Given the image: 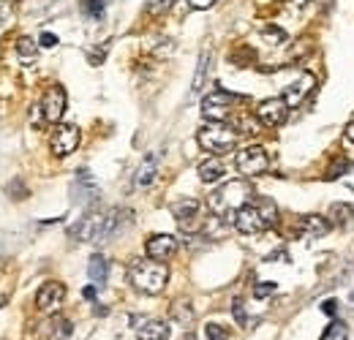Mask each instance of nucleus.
I'll return each instance as SVG.
<instances>
[{
  "label": "nucleus",
  "mask_w": 354,
  "mask_h": 340,
  "mask_svg": "<svg viewBox=\"0 0 354 340\" xmlns=\"http://www.w3.org/2000/svg\"><path fill=\"white\" fill-rule=\"evenodd\" d=\"M232 104H234V95L216 90L202 101V117H207L210 123H223L229 117V112H232Z\"/></svg>",
  "instance_id": "nucleus-8"
},
{
  "label": "nucleus",
  "mask_w": 354,
  "mask_h": 340,
  "mask_svg": "<svg viewBox=\"0 0 354 340\" xmlns=\"http://www.w3.org/2000/svg\"><path fill=\"white\" fill-rule=\"evenodd\" d=\"M275 292V283H259L257 289H254V297H267V294H272Z\"/></svg>",
  "instance_id": "nucleus-29"
},
{
  "label": "nucleus",
  "mask_w": 354,
  "mask_h": 340,
  "mask_svg": "<svg viewBox=\"0 0 354 340\" xmlns=\"http://www.w3.org/2000/svg\"><path fill=\"white\" fill-rule=\"evenodd\" d=\"M324 313H335V302H333V299L324 302Z\"/></svg>",
  "instance_id": "nucleus-34"
},
{
  "label": "nucleus",
  "mask_w": 354,
  "mask_h": 340,
  "mask_svg": "<svg viewBox=\"0 0 354 340\" xmlns=\"http://www.w3.org/2000/svg\"><path fill=\"white\" fill-rule=\"evenodd\" d=\"M352 218H354V210L349 205H333L330 207V223L333 226H349Z\"/></svg>",
  "instance_id": "nucleus-22"
},
{
  "label": "nucleus",
  "mask_w": 354,
  "mask_h": 340,
  "mask_svg": "<svg viewBox=\"0 0 354 340\" xmlns=\"http://www.w3.org/2000/svg\"><path fill=\"white\" fill-rule=\"evenodd\" d=\"M295 3H297V6H306V3H308V0H295Z\"/></svg>",
  "instance_id": "nucleus-37"
},
{
  "label": "nucleus",
  "mask_w": 354,
  "mask_h": 340,
  "mask_svg": "<svg viewBox=\"0 0 354 340\" xmlns=\"http://www.w3.org/2000/svg\"><path fill=\"white\" fill-rule=\"evenodd\" d=\"M82 11L93 19H98L104 14V0H82Z\"/></svg>",
  "instance_id": "nucleus-25"
},
{
  "label": "nucleus",
  "mask_w": 354,
  "mask_h": 340,
  "mask_svg": "<svg viewBox=\"0 0 354 340\" xmlns=\"http://www.w3.org/2000/svg\"><path fill=\"white\" fill-rule=\"evenodd\" d=\"M199 210H202V205L196 199H183V202L172 205V215L177 218V223L185 226V229H191V223L199 218Z\"/></svg>",
  "instance_id": "nucleus-14"
},
{
  "label": "nucleus",
  "mask_w": 354,
  "mask_h": 340,
  "mask_svg": "<svg viewBox=\"0 0 354 340\" xmlns=\"http://www.w3.org/2000/svg\"><path fill=\"white\" fill-rule=\"evenodd\" d=\"M136 335L139 340H167L169 324L161 319H142V321H136Z\"/></svg>",
  "instance_id": "nucleus-13"
},
{
  "label": "nucleus",
  "mask_w": 354,
  "mask_h": 340,
  "mask_svg": "<svg viewBox=\"0 0 354 340\" xmlns=\"http://www.w3.org/2000/svg\"><path fill=\"white\" fill-rule=\"evenodd\" d=\"M172 6H175V0H150V3H147V14H150V17H161V14H167Z\"/></svg>",
  "instance_id": "nucleus-24"
},
{
  "label": "nucleus",
  "mask_w": 354,
  "mask_h": 340,
  "mask_svg": "<svg viewBox=\"0 0 354 340\" xmlns=\"http://www.w3.org/2000/svg\"><path fill=\"white\" fill-rule=\"evenodd\" d=\"M129 215L131 213H123V210L90 213L77 226H71V237H77L80 243H101V240L118 234L120 226H123V218H129Z\"/></svg>",
  "instance_id": "nucleus-1"
},
{
  "label": "nucleus",
  "mask_w": 354,
  "mask_h": 340,
  "mask_svg": "<svg viewBox=\"0 0 354 340\" xmlns=\"http://www.w3.org/2000/svg\"><path fill=\"white\" fill-rule=\"evenodd\" d=\"M232 310H234V319H237V324H240V327H245V321H248V319H245V308H243V302H240V299H234Z\"/></svg>",
  "instance_id": "nucleus-28"
},
{
  "label": "nucleus",
  "mask_w": 354,
  "mask_h": 340,
  "mask_svg": "<svg viewBox=\"0 0 354 340\" xmlns=\"http://www.w3.org/2000/svg\"><path fill=\"white\" fill-rule=\"evenodd\" d=\"M85 297H88V299L95 297V289H93V286H88V289H85Z\"/></svg>",
  "instance_id": "nucleus-36"
},
{
  "label": "nucleus",
  "mask_w": 354,
  "mask_h": 340,
  "mask_svg": "<svg viewBox=\"0 0 354 340\" xmlns=\"http://www.w3.org/2000/svg\"><path fill=\"white\" fill-rule=\"evenodd\" d=\"M275 223H278V210L270 199H259L257 205L248 202L245 207H240L234 213V226L243 234H262L265 229L275 226Z\"/></svg>",
  "instance_id": "nucleus-4"
},
{
  "label": "nucleus",
  "mask_w": 354,
  "mask_h": 340,
  "mask_svg": "<svg viewBox=\"0 0 354 340\" xmlns=\"http://www.w3.org/2000/svg\"><path fill=\"white\" fill-rule=\"evenodd\" d=\"M41 46H57V36H52V33H41Z\"/></svg>",
  "instance_id": "nucleus-32"
},
{
  "label": "nucleus",
  "mask_w": 354,
  "mask_h": 340,
  "mask_svg": "<svg viewBox=\"0 0 354 340\" xmlns=\"http://www.w3.org/2000/svg\"><path fill=\"white\" fill-rule=\"evenodd\" d=\"M49 147H52V155H57V158L71 155L80 147V128L71 126V123L57 126L55 133H52V139H49Z\"/></svg>",
  "instance_id": "nucleus-7"
},
{
  "label": "nucleus",
  "mask_w": 354,
  "mask_h": 340,
  "mask_svg": "<svg viewBox=\"0 0 354 340\" xmlns=\"http://www.w3.org/2000/svg\"><path fill=\"white\" fill-rule=\"evenodd\" d=\"M251 196H254V188L245 180H232V182L221 185L216 193H210L207 207H210V213L218 215V218L234 220V213L240 207H245L251 202Z\"/></svg>",
  "instance_id": "nucleus-2"
},
{
  "label": "nucleus",
  "mask_w": 354,
  "mask_h": 340,
  "mask_svg": "<svg viewBox=\"0 0 354 340\" xmlns=\"http://www.w3.org/2000/svg\"><path fill=\"white\" fill-rule=\"evenodd\" d=\"M346 139H349V142H354V123H349V126H346Z\"/></svg>",
  "instance_id": "nucleus-35"
},
{
  "label": "nucleus",
  "mask_w": 354,
  "mask_h": 340,
  "mask_svg": "<svg viewBox=\"0 0 354 340\" xmlns=\"http://www.w3.org/2000/svg\"><path fill=\"white\" fill-rule=\"evenodd\" d=\"M213 3H216V0H188L191 8H210Z\"/></svg>",
  "instance_id": "nucleus-33"
},
{
  "label": "nucleus",
  "mask_w": 354,
  "mask_h": 340,
  "mask_svg": "<svg viewBox=\"0 0 354 340\" xmlns=\"http://www.w3.org/2000/svg\"><path fill=\"white\" fill-rule=\"evenodd\" d=\"M207 68H210V52H202V55H199V66H196V74H194V85H191V93H194V95H199V93L205 90Z\"/></svg>",
  "instance_id": "nucleus-19"
},
{
  "label": "nucleus",
  "mask_w": 354,
  "mask_h": 340,
  "mask_svg": "<svg viewBox=\"0 0 354 340\" xmlns=\"http://www.w3.org/2000/svg\"><path fill=\"white\" fill-rule=\"evenodd\" d=\"M129 281L133 283V289H139L145 294H161L167 289L169 270H167L164 261H156V258L145 261V258H139V261H133L131 267H129Z\"/></svg>",
  "instance_id": "nucleus-3"
},
{
  "label": "nucleus",
  "mask_w": 354,
  "mask_h": 340,
  "mask_svg": "<svg viewBox=\"0 0 354 340\" xmlns=\"http://www.w3.org/2000/svg\"><path fill=\"white\" fill-rule=\"evenodd\" d=\"M191 316H194V313H191V308H188L185 302H177V305H175V319H177V321H185V324H188V321H191Z\"/></svg>",
  "instance_id": "nucleus-27"
},
{
  "label": "nucleus",
  "mask_w": 354,
  "mask_h": 340,
  "mask_svg": "<svg viewBox=\"0 0 354 340\" xmlns=\"http://www.w3.org/2000/svg\"><path fill=\"white\" fill-rule=\"evenodd\" d=\"M156 174H158V155L150 153V155L139 164V169H136V177H133L136 188H147V185L156 180Z\"/></svg>",
  "instance_id": "nucleus-15"
},
{
  "label": "nucleus",
  "mask_w": 354,
  "mask_h": 340,
  "mask_svg": "<svg viewBox=\"0 0 354 340\" xmlns=\"http://www.w3.org/2000/svg\"><path fill=\"white\" fill-rule=\"evenodd\" d=\"M223 174H226V167H223V161L218 155H213V158L199 164V180L202 182H218Z\"/></svg>",
  "instance_id": "nucleus-16"
},
{
  "label": "nucleus",
  "mask_w": 354,
  "mask_h": 340,
  "mask_svg": "<svg viewBox=\"0 0 354 340\" xmlns=\"http://www.w3.org/2000/svg\"><path fill=\"white\" fill-rule=\"evenodd\" d=\"M199 144L207 150V153H213V155H226V153H232L234 147H237V131L232 126H226V123H210V126H205L199 131Z\"/></svg>",
  "instance_id": "nucleus-5"
},
{
  "label": "nucleus",
  "mask_w": 354,
  "mask_h": 340,
  "mask_svg": "<svg viewBox=\"0 0 354 340\" xmlns=\"http://www.w3.org/2000/svg\"><path fill=\"white\" fill-rule=\"evenodd\" d=\"M346 338H349V330H346L344 321H333L330 330L322 335V340H346Z\"/></svg>",
  "instance_id": "nucleus-23"
},
{
  "label": "nucleus",
  "mask_w": 354,
  "mask_h": 340,
  "mask_svg": "<svg viewBox=\"0 0 354 340\" xmlns=\"http://www.w3.org/2000/svg\"><path fill=\"white\" fill-rule=\"evenodd\" d=\"M205 338L207 340H229V335H226V330L218 327V324H207V327H205Z\"/></svg>",
  "instance_id": "nucleus-26"
},
{
  "label": "nucleus",
  "mask_w": 354,
  "mask_h": 340,
  "mask_svg": "<svg viewBox=\"0 0 354 340\" xmlns=\"http://www.w3.org/2000/svg\"><path fill=\"white\" fill-rule=\"evenodd\" d=\"M265 39H270V41H283L286 36H283V30H278V28H267Z\"/></svg>",
  "instance_id": "nucleus-30"
},
{
  "label": "nucleus",
  "mask_w": 354,
  "mask_h": 340,
  "mask_svg": "<svg viewBox=\"0 0 354 340\" xmlns=\"http://www.w3.org/2000/svg\"><path fill=\"white\" fill-rule=\"evenodd\" d=\"M88 275L90 281L95 283V286H101V283H106V275H109V261L104 258V256H93L88 264Z\"/></svg>",
  "instance_id": "nucleus-17"
},
{
  "label": "nucleus",
  "mask_w": 354,
  "mask_h": 340,
  "mask_svg": "<svg viewBox=\"0 0 354 340\" xmlns=\"http://www.w3.org/2000/svg\"><path fill=\"white\" fill-rule=\"evenodd\" d=\"M63 299H66V286L57 283V281H46L44 286L39 289V294H36V305L41 310H55V308L63 305Z\"/></svg>",
  "instance_id": "nucleus-12"
},
{
  "label": "nucleus",
  "mask_w": 354,
  "mask_h": 340,
  "mask_svg": "<svg viewBox=\"0 0 354 340\" xmlns=\"http://www.w3.org/2000/svg\"><path fill=\"white\" fill-rule=\"evenodd\" d=\"M234 167H237V171H240L243 177H259V174H265V171L270 169V158H267L265 147L251 144V147H245V150L237 153Z\"/></svg>",
  "instance_id": "nucleus-6"
},
{
  "label": "nucleus",
  "mask_w": 354,
  "mask_h": 340,
  "mask_svg": "<svg viewBox=\"0 0 354 340\" xmlns=\"http://www.w3.org/2000/svg\"><path fill=\"white\" fill-rule=\"evenodd\" d=\"M185 340H196V335H191V332H188V335H185Z\"/></svg>",
  "instance_id": "nucleus-38"
},
{
  "label": "nucleus",
  "mask_w": 354,
  "mask_h": 340,
  "mask_svg": "<svg viewBox=\"0 0 354 340\" xmlns=\"http://www.w3.org/2000/svg\"><path fill=\"white\" fill-rule=\"evenodd\" d=\"M300 229L306 234H310V237H322V234L330 232V220H324L322 215H306L303 223H300Z\"/></svg>",
  "instance_id": "nucleus-18"
},
{
  "label": "nucleus",
  "mask_w": 354,
  "mask_h": 340,
  "mask_svg": "<svg viewBox=\"0 0 354 340\" xmlns=\"http://www.w3.org/2000/svg\"><path fill=\"white\" fill-rule=\"evenodd\" d=\"M145 251H147L150 258H156V261H167V258H172L177 254V240L172 234H153L147 240Z\"/></svg>",
  "instance_id": "nucleus-11"
},
{
  "label": "nucleus",
  "mask_w": 354,
  "mask_h": 340,
  "mask_svg": "<svg viewBox=\"0 0 354 340\" xmlns=\"http://www.w3.org/2000/svg\"><path fill=\"white\" fill-rule=\"evenodd\" d=\"M346 169H349V164H346V161H335V164H333V169H330V177H338V171L344 174Z\"/></svg>",
  "instance_id": "nucleus-31"
},
{
  "label": "nucleus",
  "mask_w": 354,
  "mask_h": 340,
  "mask_svg": "<svg viewBox=\"0 0 354 340\" xmlns=\"http://www.w3.org/2000/svg\"><path fill=\"white\" fill-rule=\"evenodd\" d=\"M286 115H289V101H286V98H267V101L259 104V109H257L259 123L267 128L283 126Z\"/></svg>",
  "instance_id": "nucleus-9"
},
{
  "label": "nucleus",
  "mask_w": 354,
  "mask_h": 340,
  "mask_svg": "<svg viewBox=\"0 0 354 340\" xmlns=\"http://www.w3.org/2000/svg\"><path fill=\"white\" fill-rule=\"evenodd\" d=\"M77 193H85L82 196V202H93L95 196H98V188H95V182H93V177H90L88 169L80 171V177H77V188H74Z\"/></svg>",
  "instance_id": "nucleus-20"
},
{
  "label": "nucleus",
  "mask_w": 354,
  "mask_h": 340,
  "mask_svg": "<svg viewBox=\"0 0 354 340\" xmlns=\"http://www.w3.org/2000/svg\"><path fill=\"white\" fill-rule=\"evenodd\" d=\"M41 112H44L46 123H57L66 112V90L60 85H52L44 93V101H41Z\"/></svg>",
  "instance_id": "nucleus-10"
},
{
  "label": "nucleus",
  "mask_w": 354,
  "mask_h": 340,
  "mask_svg": "<svg viewBox=\"0 0 354 340\" xmlns=\"http://www.w3.org/2000/svg\"><path fill=\"white\" fill-rule=\"evenodd\" d=\"M17 55H19V60H22L25 66H30V63H36V57H39V44L30 41L28 36H22V39L17 41Z\"/></svg>",
  "instance_id": "nucleus-21"
}]
</instances>
